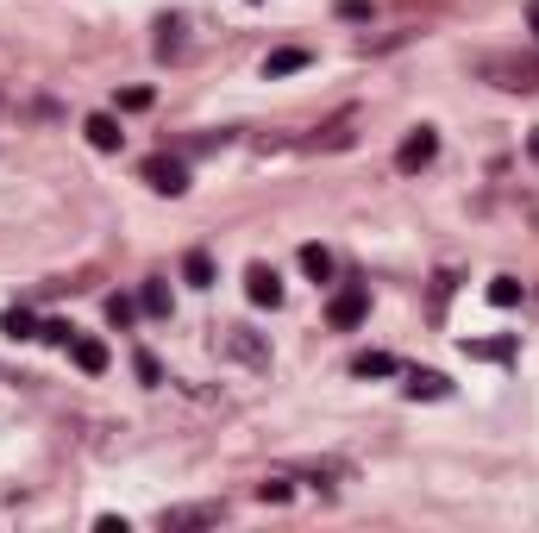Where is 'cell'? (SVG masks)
Listing matches in <instances>:
<instances>
[{"mask_svg": "<svg viewBox=\"0 0 539 533\" xmlns=\"http://www.w3.org/2000/svg\"><path fill=\"white\" fill-rule=\"evenodd\" d=\"M145 182H151V189L157 195H182V189H189V170H182V157H145Z\"/></svg>", "mask_w": 539, "mask_h": 533, "instance_id": "obj_5", "label": "cell"}, {"mask_svg": "<svg viewBox=\"0 0 539 533\" xmlns=\"http://www.w3.org/2000/svg\"><path fill=\"white\" fill-rule=\"evenodd\" d=\"M314 51H301V44H283V51H270L264 57V76H295V69H308Z\"/></svg>", "mask_w": 539, "mask_h": 533, "instance_id": "obj_11", "label": "cell"}, {"mask_svg": "<svg viewBox=\"0 0 539 533\" xmlns=\"http://www.w3.org/2000/svg\"><path fill=\"white\" fill-rule=\"evenodd\" d=\"M477 76L496 82V88H508V95H533V88H539V57L489 51V57H477Z\"/></svg>", "mask_w": 539, "mask_h": 533, "instance_id": "obj_1", "label": "cell"}, {"mask_svg": "<svg viewBox=\"0 0 539 533\" xmlns=\"http://www.w3.org/2000/svg\"><path fill=\"white\" fill-rule=\"evenodd\" d=\"M220 515H226L220 502H182V508H163L157 527H163V533H182V527H214Z\"/></svg>", "mask_w": 539, "mask_h": 533, "instance_id": "obj_4", "label": "cell"}, {"mask_svg": "<svg viewBox=\"0 0 539 533\" xmlns=\"http://www.w3.org/2000/svg\"><path fill=\"white\" fill-rule=\"evenodd\" d=\"M433 157H439V132H433V126H414L402 145H395V170L414 176V170H427Z\"/></svg>", "mask_w": 539, "mask_h": 533, "instance_id": "obj_3", "label": "cell"}, {"mask_svg": "<svg viewBox=\"0 0 539 533\" xmlns=\"http://www.w3.org/2000/svg\"><path fill=\"white\" fill-rule=\"evenodd\" d=\"M527 26H533V32H539V0H533V7H527Z\"/></svg>", "mask_w": 539, "mask_h": 533, "instance_id": "obj_25", "label": "cell"}, {"mask_svg": "<svg viewBox=\"0 0 539 533\" xmlns=\"http://www.w3.org/2000/svg\"><path fill=\"white\" fill-rule=\"evenodd\" d=\"M138 314H170V289L145 283V289H138Z\"/></svg>", "mask_w": 539, "mask_h": 533, "instance_id": "obj_17", "label": "cell"}, {"mask_svg": "<svg viewBox=\"0 0 539 533\" xmlns=\"http://www.w3.org/2000/svg\"><path fill=\"white\" fill-rule=\"evenodd\" d=\"M107 320H113V327H132V320H138V301H132V295H107Z\"/></svg>", "mask_w": 539, "mask_h": 533, "instance_id": "obj_19", "label": "cell"}, {"mask_svg": "<svg viewBox=\"0 0 539 533\" xmlns=\"http://www.w3.org/2000/svg\"><path fill=\"white\" fill-rule=\"evenodd\" d=\"M38 339H44V345H69V339H76V327H69V320H44Z\"/></svg>", "mask_w": 539, "mask_h": 533, "instance_id": "obj_22", "label": "cell"}, {"mask_svg": "<svg viewBox=\"0 0 539 533\" xmlns=\"http://www.w3.org/2000/svg\"><path fill=\"white\" fill-rule=\"evenodd\" d=\"M245 295L257 301V308H276V301H283V276H276L270 264H251L245 270Z\"/></svg>", "mask_w": 539, "mask_h": 533, "instance_id": "obj_6", "label": "cell"}, {"mask_svg": "<svg viewBox=\"0 0 539 533\" xmlns=\"http://www.w3.org/2000/svg\"><path fill=\"white\" fill-rule=\"evenodd\" d=\"M527 157H533V164H539V132H533V138H527Z\"/></svg>", "mask_w": 539, "mask_h": 533, "instance_id": "obj_26", "label": "cell"}, {"mask_svg": "<svg viewBox=\"0 0 539 533\" xmlns=\"http://www.w3.org/2000/svg\"><path fill=\"white\" fill-rule=\"evenodd\" d=\"M120 107H126V113H145V107H151V88H126Z\"/></svg>", "mask_w": 539, "mask_h": 533, "instance_id": "obj_23", "label": "cell"}, {"mask_svg": "<svg viewBox=\"0 0 539 533\" xmlns=\"http://www.w3.org/2000/svg\"><path fill=\"white\" fill-rule=\"evenodd\" d=\"M314 145H320V151H345V145H351V113H345V120H333L326 132H314Z\"/></svg>", "mask_w": 539, "mask_h": 533, "instance_id": "obj_15", "label": "cell"}, {"mask_svg": "<svg viewBox=\"0 0 539 533\" xmlns=\"http://www.w3.org/2000/svg\"><path fill=\"white\" fill-rule=\"evenodd\" d=\"M69 358H76V370H82V377H101V370L113 364V352H107L101 339H69Z\"/></svg>", "mask_w": 539, "mask_h": 533, "instance_id": "obj_9", "label": "cell"}, {"mask_svg": "<svg viewBox=\"0 0 539 533\" xmlns=\"http://www.w3.org/2000/svg\"><path fill=\"white\" fill-rule=\"evenodd\" d=\"M82 132H88V145H95V151H120V145H126V132H120V120H113V113H88Z\"/></svg>", "mask_w": 539, "mask_h": 533, "instance_id": "obj_8", "label": "cell"}, {"mask_svg": "<svg viewBox=\"0 0 539 533\" xmlns=\"http://www.w3.org/2000/svg\"><path fill=\"white\" fill-rule=\"evenodd\" d=\"M364 314H370V295H364V289H339V295H333V308H326V320H333L339 333H345V327H358Z\"/></svg>", "mask_w": 539, "mask_h": 533, "instance_id": "obj_7", "label": "cell"}, {"mask_svg": "<svg viewBox=\"0 0 539 533\" xmlns=\"http://www.w3.org/2000/svg\"><path fill=\"white\" fill-rule=\"evenodd\" d=\"M521 295H527V289L514 283V276H489V301H496V308H514Z\"/></svg>", "mask_w": 539, "mask_h": 533, "instance_id": "obj_16", "label": "cell"}, {"mask_svg": "<svg viewBox=\"0 0 539 533\" xmlns=\"http://www.w3.org/2000/svg\"><path fill=\"white\" fill-rule=\"evenodd\" d=\"M214 352L239 358V364H251V370H264V364H270L264 333H251V327H220V333H214Z\"/></svg>", "mask_w": 539, "mask_h": 533, "instance_id": "obj_2", "label": "cell"}, {"mask_svg": "<svg viewBox=\"0 0 539 533\" xmlns=\"http://www.w3.org/2000/svg\"><path fill=\"white\" fill-rule=\"evenodd\" d=\"M132 364H138V377H145V383H163V370H157V358H151V352H138Z\"/></svg>", "mask_w": 539, "mask_h": 533, "instance_id": "obj_24", "label": "cell"}, {"mask_svg": "<svg viewBox=\"0 0 539 533\" xmlns=\"http://www.w3.org/2000/svg\"><path fill=\"white\" fill-rule=\"evenodd\" d=\"M351 370H358V377H395L402 364H395L389 352H364V358H351Z\"/></svg>", "mask_w": 539, "mask_h": 533, "instance_id": "obj_13", "label": "cell"}, {"mask_svg": "<svg viewBox=\"0 0 539 533\" xmlns=\"http://www.w3.org/2000/svg\"><path fill=\"white\" fill-rule=\"evenodd\" d=\"M301 270H308L314 283H326V276H333V251L326 245H301Z\"/></svg>", "mask_w": 539, "mask_h": 533, "instance_id": "obj_12", "label": "cell"}, {"mask_svg": "<svg viewBox=\"0 0 539 533\" xmlns=\"http://www.w3.org/2000/svg\"><path fill=\"white\" fill-rule=\"evenodd\" d=\"M402 389H408L414 402H445V396H452V383H445L439 370H408V383H402Z\"/></svg>", "mask_w": 539, "mask_h": 533, "instance_id": "obj_10", "label": "cell"}, {"mask_svg": "<svg viewBox=\"0 0 539 533\" xmlns=\"http://www.w3.org/2000/svg\"><path fill=\"white\" fill-rule=\"evenodd\" d=\"M289 496H295L289 477H264V483H257V502H289Z\"/></svg>", "mask_w": 539, "mask_h": 533, "instance_id": "obj_21", "label": "cell"}, {"mask_svg": "<svg viewBox=\"0 0 539 533\" xmlns=\"http://www.w3.org/2000/svg\"><path fill=\"white\" fill-rule=\"evenodd\" d=\"M0 333H13V339H38V327H32V314H26V308H7V314H0Z\"/></svg>", "mask_w": 539, "mask_h": 533, "instance_id": "obj_18", "label": "cell"}, {"mask_svg": "<svg viewBox=\"0 0 539 533\" xmlns=\"http://www.w3.org/2000/svg\"><path fill=\"white\" fill-rule=\"evenodd\" d=\"M464 352H471V358H496V364H502V358L514 352V339H477V345L464 339Z\"/></svg>", "mask_w": 539, "mask_h": 533, "instance_id": "obj_20", "label": "cell"}, {"mask_svg": "<svg viewBox=\"0 0 539 533\" xmlns=\"http://www.w3.org/2000/svg\"><path fill=\"white\" fill-rule=\"evenodd\" d=\"M182 276H189L195 289H207L214 283V258H207V251H189V258H182Z\"/></svg>", "mask_w": 539, "mask_h": 533, "instance_id": "obj_14", "label": "cell"}]
</instances>
